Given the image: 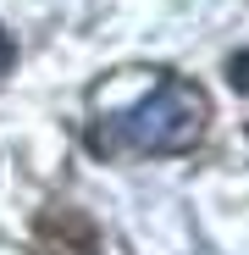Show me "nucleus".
Wrapping results in <instances>:
<instances>
[{
	"instance_id": "1",
	"label": "nucleus",
	"mask_w": 249,
	"mask_h": 255,
	"mask_svg": "<svg viewBox=\"0 0 249 255\" xmlns=\"http://www.w3.org/2000/svg\"><path fill=\"white\" fill-rule=\"evenodd\" d=\"M205 117H211V106L194 83H161L139 111L122 117V139L139 155H172L205 133Z\"/></svg>"
},
{
	"instance_id": "3",
	"label": "nucleus",
	"mask_w": 249,
	"mask_h": 255,
	"mask_svg": "<svg viewBox=\"0 0 249 255\" xmlns=\"http://www.w3.org/2000/svg\"><path fill=\"white\" fill-rule=\"evenodd\" d=\"M11 56H17V45H11V33H6V28H0V72H6V67H11Z\"/></svg>"
},
{
	"instance_id": "2",
	"label": "nucleus",
	"mask_w": 249,
	"mask_h": 255,
	"mask_svg": "<svg viewBox=\"0 0 249 255\" xmlns=\"http://www.w3.org/2000/svg\"><path fill=\"white\" fill-rule=\"evenodd\" d=\"M227 78H233V89H244V95H249V50L227 56Z\"/></svg>"
}]
</instances>
